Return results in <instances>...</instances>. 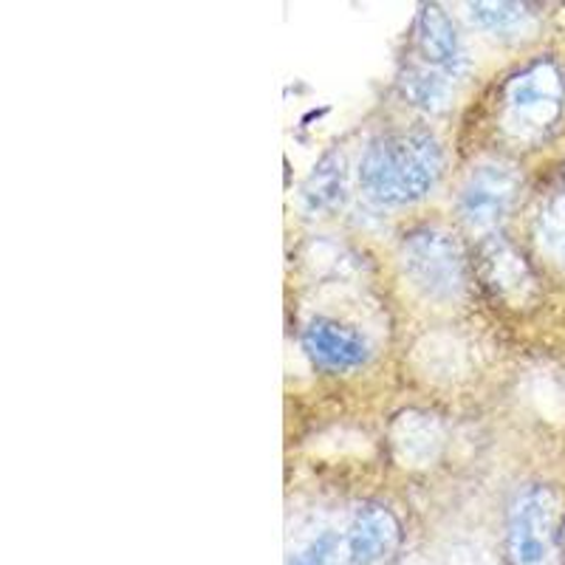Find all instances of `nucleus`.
I'll return each mask as SVG.
<instances>
[{
	"label": "nucleus",
	"instance_id": "7",
	"mask_svg": "<svg viewBox=\"0 0 565 565\" xmlns=\"http://www.w3.org/2000/svg\"><path fill=\"white\" fill-rule=\"evenodd\" d=\"M518 179L507 168L476 170L461 190V215L472 230H492L512 206Z\"/></svg>",
	"mask_w": 565,
	"mask_h": 565
},
{
	"label": "nucleus",
	"instance_id": "10",
	"mask_svg": "<svg viewBox=\"0 0 565 565\" xmlns=\"http://www.w3.org/2000/svg\"><path fill=\"white\" fill-rule=\"evenodd\" d=\"M452 79H447L438 71L424 68V65L411 63L402 74V90H405V97L411 99L416 108L424 110H441L447 105L452 94Z\"/></svg>",
	"mask_w": 565,
	"mask_h": 565
},
{
	"label": "nucleus",
	"instance_id": "9",
	"mask_svg": "<svg viewBox=\"0 0 565 565\" xmlns=\"http://www.w3.org/2000/svg\"><path fill=\"white\" fill-rule=\"evenodd\" d=\"M345 159L326 153L302 184V204L309 212H334L345 204Z\"/></svg>",
	"mask_w": 565,
	"mask_h": 565
},
{
	"label": "nucleus",
	"instance_id": "1",
	"mask_svg": "<svg viewBox=\"0 0 565 565\" xmlns=\"http://www.w3.org/2000/svg\"><path fill=\"white\" fill-rule=\"evenodd\" d=\"M441 175L438 141L424 130H405L371 141L360 161L362 190L380 204H413L436 186Z\"/></svg>",
	"mask_w": 565,
	"mask_h": 565
},
{
	"label": "nucleus",
	"instance_id": "13",
	"mask_svg": "<svg viewBox=\"0 0 565 565\" xmlns=\"http://www.w3.org/2000/svg\"><path fill=\"white\" fill-rule=\"evenodd\" d=\"M469 18L487 32H512L529 18V12L521 3H472Z\"/></svg>",
	"mask_w": 565,
	"mask_h": 565
},
{
	"label": "nucleus",
	"instance_id": "12",
	"mask_svg": "<svg viewBox=\"0 0 565 565\" xmlns=\"http://www.w3.org/2000/svg\"><path fill=\"white\" fill-rule=\"evenodd\" d=\"M537 238L548 255L565 266V193L552 195L537 215Z\"/></svg>",
	"mask_w": 565,
	"mask_h": 565
},
{
	"label": "nucleus",
	"instance_id": "5",
	"mask_svg": "<svg viewBox=\"0 0 565 565\" xmlns=\"http://www.w3.org/2000/svg\"><path fill=\"white\" fill-rule=\"evenodd\" d=\"M413 45H416L418 65L424 68L438 71L452 83L467 74V52H463L461 38L447 12L436 3L418 9L416 23H413Z\"/></svg>",
	"mask_w": 565,
	"mask_h": 565
},
{
	"label": "nucleus",
	"instance_id": "8",
	"mask_svg": "<svg viewBox=\"0 0 565 565\" xmlns=\"http://www.w3.org/2000/svg\"><path fill=\"white\" fill-rule=\"evenodd\" d=\"M302 345L311 353V360L320 362L326 367H356L367 360V345L360 334H353L348 328H342L334 320H315L306 334H302Z\"/></svg>",
	"mask_w": 565,
	"mask_h": 565
},
{
	"label": "nucleus",
	"instance_id": "2",
	"mask_svg": "<svg viewBox=\"0 0 565 565\" xmlns=\"http://www.w3.org/2000/svg\"><path fill=\"white\" fill-rule=\"evenodd\" d=\"M565 108V79L552 60H540L509 79L503 90V125L514 139H543Z\"/></svg>",
	"mask_w": 565,
	"mask_h": 565
},
{
	"label": "nucleus",
	"instance_id": "3",
	"mask_svg": "<svg viewBox=\"0 0 565 565\" xmlns=\"http://www.w3.org/2000/svg\"><path fill=\"white\" fill-rule=\"evenodd\" d=\"M405 275L422 295L433 300H452L463 289V255L444 232H416L405 244Z\"/></svg>",
	"mask_w": 565,
	"mask_h": 565
},
{
	"label": "nucleus",
	"instance_id": "6",
	"mask_svg": "<svg viewBox=\"0 0 565 565\" xmlns=\"http://www.w3.org/2000/svg\"><path fill=\"white\" fill-rule=\"evenodd\" d=\"M402 529L391 509L371 503L353 514L345 534L348 565H385L396 554Z\"/></svg>",
	"mask_w": 565,
	"mask_h": 565
},
{
	"label": "nucleus",
	"instance_id": "11",
	"mask_svg": "<svg viewBox=\"0 0 565 565\" xmlns=\"http://www.w3.org/2000/svg\"><path fill=\"white\" fill-rule=\"evenodd\" d=\"M483 269H487V280L501 291H521L523 282H529L526 266L509 246L498 244L483 252Z\"/></svg>",
	"mask_w": 565,
	"mask_h": 565
},
{
	"label": "nucleus",
	"instance_id": "4",
	"mask_svg": "<svg viewBox=\"0 0 565 565\" xmlns=\"http://www.w3.org/2000/svg\"><path fill=\"white\" fill-rule=\"evenodd\" d=\"M509 554L514 565H557L554 554V498L534 487L514 501L509 514Z\"/></svg>",
	"mask_w": 565,
	"mask_h": 565
},
{
	"label": "nucleus",
	"instance_id": "14",
	"mask_svg": "<svg viewBox=\"0 0 565 565\" xmlns=\"http://www.w3.org/2000/svg\"><path fill=\"white\" fill-rule=\"evenodd\" d=\"M291 565H348L345 557V540H340L337 534L326 532L322 537H317L300 557Z\"/></svg>",
	"mask_w": 565,
	"mask_h": 565
}]
</instances>
